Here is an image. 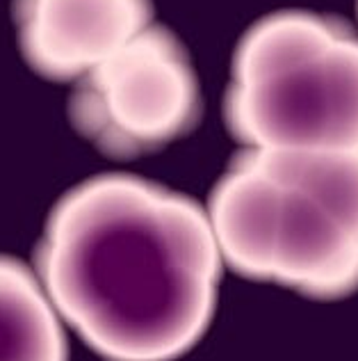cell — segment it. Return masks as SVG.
I'll return each instance as SVG.
<instances>
[{
    "mask_svg": "<svg viewBox=\"0 0 358 361\" xmlns=\"http://www.w3.org/2000/svg\"><path fill=\"white\" fill-rule=\"evenodd\" d=\"M37 263L62 322L101 357L172 361L208 329L224 259L205 208L108 174L60 199Z\"/></svg>",
    "mask_w": 358,
    "mask_h": 361,
    "instance_id": "cell-1",
    "label": "cell"
},
{
    "mask_svg": "<svg viewBox=\"0 0 358 361\" xmlns=\"http://www.w3.org/2000/svg\"><path fill=\"white\" fill-rule=\"evenodd\" d=\"M205 213L244 277L317 300L358 288V151L244 149Z\"/></svg>",
    "mask_w": 358,
    "mask_h": 361,
    "instance_id": "cell-2",
    "label": "cell"
},
{
    "mask_svg": "<svg viewBox=\"0 0 358 361\" xmlns=\"http://www.w3.org/2000/svg\"><path fill=\"white\" fill-rule=\"evenodd\" d=\"M226 121L244 149L358 151V35L301 9L260 18L235 51Z\"/></svg>",
    "mask_w": 358,
    "mask_h": 361,
    "instance_id": "cell-3",
    "label": "cell"
},
{
    "mask_svg": "<svg viewBox=\"0 0 358 361\" xmlns=\"http://www.w3.org/2000/svg\"><path fill=\"white\" fill-rule=\"evenodd\" d=\"M69 110L91 145L112 156H139L190 130L199 82L181 42L148 25L73 82Z\"/></svg>",
    "mask_w": 358,
    "mask_h": 361,
    "instance_id": "cell-4",
    "label": "cell"
},
{
    "mask_svg": "<svg viewBox=\"0 0 358 361\" xmlns=\"http://www.w3.org/2000/svg\"><path fill=\"white\" fill-rule=\"evenodd\" d=\"M23 58L51 80L75 82L151 25L148 0H16Z\"/></svg>",
    "mask_w": 358,
    "mask_h": 361,
    "instance_id": "cell-5",
    "label": "cell"
},
{
    "mask_svg": "<svg viewBox=\"0 0 358 361\" xmlns=\"http://www.w3.org/2000/svg\"><path fill=\"white\" fill-rule=\"evenodd\" d=\"M62 325L37 272L0 256V361H67Z\"/></svg>",
    "mask_w": 358,
    "mask_h": 361,
    "instance_id": "cell-6",
    "label": "cell"
}]
</instances>
